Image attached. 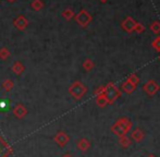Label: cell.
Instances as JSON below:
<instances>
[{
    "label": "cell",
    "mask_w": 160,
    "mask_h": 157,
    "mask_svg": "<svg viewBox=\"0 0 160 157\" xmlns=\"http://www.w3.org/2000/svg\"><path fill=\"white\" fill-rule=\"evenodd\" d=\"M31 7H32L35 11H39L40 9L44 7V3L42 2V0H33L32 3H31Z\"/></svg>",
    "instance_id": "cell-19"
},
{
    "label": "cell",
    "mask_w": 160,
    "mask_h": 157,
    "mask_svg": "<svg viewBox=\"0 0 160 157\" xmlns=\"http://www.w3.org/2000/svg\"><path fill=\"white\" fill-rule=\"evenodd\" d=\"M147 157H157V156H155L154 154H149V155H148Z\"/></svg>",
    "instance_id": "cell-28"
},
{
    "label": "cell",
    "mask_w": 160,
    "mask_h": 157,
    "mask_svg": "<svg viewBox=\"0 0 160 157\" xmlns=\"http://www.w3.org/2000/svg\"><path fill=\"white\" fill-rule=\"evenodd\" d=\"M87 93V87L80 81L73 82L69 87V94L76 100H80Z\"/></svg>",
    "instance_id": "cell-3"
},
{
    "label": "cell",
    "mask_w": 160,
    "mask_h": 157,
    "mask_svg": "<svg viewBox=\"0 0 160 157\" xmlns=\"http://www.w3.org/2000/svg\"><path fill=\"white\" fill-rule=\"evenodd\" d=\"M143 89L148 96H154L156 95L157 93L159 92L160 89V86L157 84L156 81L154 80H149L143 85Z\"/></svg>",
    "instance_id": "cell-5"
},
{
    "label": "cell",
    "mask_w": 160,
    "mask_h": 157,
    "mask_svg": "<svg viewBox=\"0 0 160 157\" xmlns=\"http://www.w3.org/2000/svg\"><path fill=\"white\" fill-rule=\"evenodd\" d=\"M75 21L76 23L78 24L82 28H85L92 21V15L87 12L86 10H81L78 14L75 15Z\"/></svg>",
    "instance_id": "cell-4"
},
{
    "label": "cell",
    "mask_w": 160,
    "mask_h": 157,
    "mask_svg": "<svg viewBox=\"0 0 160 157\" xmlns=\"http://www.w3.org/2000/svg\"><path fill=\"white\" fill-rule=\"evenodd\" d=\"M119 144L122 147H124V149H127V147H128L132 144V140L128 135H122L119 138Z\"/></svg>",
    "instance_id": "cell-15"
},
{
    "label": "cell",
    "mask_w": 160,
    "mask_h": 157,
    "mask_svg": "<svg viewBox=\"0 0 160 157\" xmlns=\"http://www.w3.org/2000/svg\"><path fill=\"white\" fill-rule=\"evenodd\" d=\"M13 24H14V26L19 31H24L26 28H28V21L26 20V18L24 17V15H19V17L13 21Z\"/></svg>",
    "instance_id": "cell-9"
},
{
    "label": "cell",
    "mask_w": 160,
    "mask_h": 157,
    "mask_svg": "<svg viewBox=\"0 0 160 157\" xmlns=\"http://www.w3.org/2000/svg\"><path fill=\"white\" fill-rule=\"evenodd\" d=\"M127 80L130 83H132L133 85H135V86H137V85H138V83H139V78L137 77L135 73H132V74H131L130 77L127 78Z\"/></svg>",
    "instance_id": "cell-21"
},
{
    "label": "cell",
    "mask_w": 160,
    "mask_h": 157,
    "mask_svg": "<svg viewBox=\"0 0 160 157\" xmlns=\"http://www.w3.org/2000/svg\"><path fill=\"white\" fill-rule=\"evenodd\" d=\"M103 91H105V86H98V87H97V89H95L94 94H95V96L102 95V94H103Z\"/></svg>",
    "instance_id": "cell-26"
},
{
    "label": "cell",
    "mask_w": 160,
    "mask_h": 157,
    "mask_svg": "<svg viewBox=\"0 0 160 157\" xmlns=\"http://www.w3.org/2000/svg\"><path fill=\"white\" fill-rule=\"evenodd\" d=\"M76 147H78L80 151L86 152V151H88L89 147H91V142H89L87 139L82 138L78 141V143H76Z\"/></svg>",
    "instance_id": "cell-12"
},
{
    "label": "cell",
    "mask_w": 160,
    "mask_h": 157,
    "mask_svg": "<svg viewBox=\"0 0 160 157\" xmlns=\"http://www.w3.org/2000/svg\"><path fill=\"white\" fill-rule=\"evenodd\" d=\"M132 124L133 122L127 117H122L116 121L113 124L111 125V132L113 134H116L118 138L122 135H127L128 132L131 131L132 129Z\"/></svg>",
    "instance_id": "cell-1"
},
{
    "label": "cell",
    "mask_w": 160,
    "mask_h": 157,
    "mask_svg": "<svg viewBox=\"0 0 160 157\" xmlns=\"http://www.w3.org/2000/svg\"><path fill=\"white\" fill-rule=\"evenodd\" d=\"M159 60H160V56H159Z\"/></svg>",
    "instance_id": "cell-32"
},
{
    "label": "cell",
    "mask_w": 160,
    "mask_h": 157,
    "mask_svg": "<svg viewBox=\"0 0 160 157\" xmlns=\"http://www.w3.org/2000/svg\"><path fill=\"white\" fill-rule=\"evenodd\" d=\"M144 138H145V133H144V131L141 128H135L132 131V133H131V139L136 143L142 142Z\"/></svg>",
    "instance_id": "cell-10"
},
{
    "label": "cell",
    "mask_w": 160,
    "mask_h": 157,
    "mask_svg": "<svg viewBox=\"0 0 160 157\" xmlns=\"http://www.w3.org/2000/svg\"><path fill=\"white\" fill-rule=\"evenodd\" d=\"M3 157H8V156H3Z\"/></svg>",
    "instance_id": "cell-31"
},
{
    "label": "cell",
    "mask_w": 160,
    "mask_h": 157,
    "mask_svg": "<svg viewBox=\"0 0 160 157\" xmlns=\"http://www.w3.org/2000/svg\"><path fill=\"white\" fill-rule=\"evenodd\" d=\"M1 86H2V89H3L6 92H10L11 89L14 87V83H13V81L10 80V78H6V80L2 82Z\"/></svg>",
    "instance_id": "cell-16"
},
{
    "label": "cell",
    "mask_w": 160,
    "mask_h": 157,
    "mask_svg": "<svg viewBox=\"0 0 160 157\" xmlns=\"http://www.w3.org/2000/svg\"><path fill=\"white\" fill-rule=\"evenodd\" d=\"M150 30L152 32H154L155 34H159L160 33V22L159 21H155L150 24Z\"/></svg>",
    "instance_id": "cell-20"
},
{
    "label": "cell",
    "mask_w": 160,
    "mask_h": 157,
    "mask_svg": "<svg viewBox=\"0 0 160 157\" xmlns=\"http://www.w3.org/2000/svg\"><path fill=\"white\" fill-rule=\"evenodd\" d=\"M61 157H73V155H72V154H70V153H65Z\"/></svg>",
    "instance_id": "cell-27"
},
{
    "label": "cell",
    "mask_w": 160,
    "mask_h": 157,
    "mask_svg": "<svg viewBox=\"0 0 160 157\" xmlns=\"http://www.w3.org/2000/svg\"><path fill=\"white\" fill-rule=\"evenodd\" d=\"M12 113L15 118L23 119L26 115H28V109L25 108V106H24L23 104H17L14 107H13Z\"/></svg>",
    "instance_id": "cell-8"
},
{
    "label": "cell",
    "mask_w": 160,
    "mask_h": 157,
    "mask_svg": "<svg viewBox=\"0 0 160 157\" xmlns=\"http://www.w3.org/2000/svg\"><path fill=\"white\" fill-rule=\"evenodd\" d=\"M152 46L154 47L157 51L160 53V37H157V38L152 43Z\"/></svg>",
    "instance_id": "cell-25"
},
{
    "label": "cell",
    "mask_w": 160,
    "mask_h": 157,
    "mask_svg": "<svg viewBox=\"0 0 160 157\" xmlns=\"http://www.w3.org/2000/svg\"><path fill=\"white\" fill-rule=\"evenodd\" d=\"M53 141H55L60 147H64L65 145L69 143L70 136L68 135L64 131H58L57 133H56V135L53 136Z\"/></svg>",
    "instance_id": "cell-6"
},
{
    "label": "cell",
    "mask_w": 160,
    "mask_h": 157,
    "mask_svg": "<svg viewBox=\"0 0 160 157\" xmlns=\"http://www.w3.org/2000/svg\"><path fill=\"white\" fill-rule=\"evenodd\" d=\"M103 95H105V97L107 98L108 104H113V103L121 96V91L116 86L114 83L109 82L105 86Z\"/></svg>",
    "instance_id": "cell-2"
},
{
    "label": "cell",
    "mask_w": 160,
    "mask_h": 157,
    "mask_svg": "<svg viewBox=\"0 0 160 157\" xmlns=\"http://www.w3.org/2000/svg\"><path fill=\"white\" fill-rule=\"evenodd\" d=\"M100 1H101V2H106L107 0H100Z\"/></svg>",
    "instance_id": "cell-29"
},
{
    "label": "cell",
    "mask_w": 160,
    "mask_h": 157,
    "mask_svg": "<svg viewBox=\"0 0 160 157\" xmlns=\"http://www.w3.org/2000/svg\"><path fill=\"white\" fill-rule=\"evenodd\" d=\"M121 89H122V91L124 92V93L127 94H132L133 92H134V89H136V86L135 85H133L132 83H130L127 80L125 82L122 83V85H121Z\"/></svg>",
    "instance_id": "cell-14"
},
{
    "label": "cell",
    "mask_w": 160,
    "mask_h": 157,
    "mask_svg": "<svg viewBox=\"0 0 160 157\" xmlns=\"http://www.w3.org/2000/svg\"><path fill=\"white\" fill-rule=\"evenodd\" d=\"M24 66H23V63H22L21 61H15L14 63L12 64V67H11V70L13 71V73L14 74H17V75H20V74H22L23 73V71H24Z\"/></svg>",
    "instance_id": "cell-13"
},
{
    "label": "cell",
    "mask_w": 160,
    "mask_h": 157,
    "mask_svg": "<svg viewBox=\"0 0 160 157\" xmlns=\"http://www.w3.org/2000/svg\"><path fill=\"white\" fill-rule=\"evenodd\" d=\"M12 152L11 147L7 144V142L3 140V139L0 136V157H3V156H9Z\"/></svg>",
    "instance_id": "cell-11"
},
{
    "label": "cell",
    "mask_w": 160,
    "mask_h": 157,
    "mask_svg": "<svg viewBox=\"0 0 160 157\" xmlns=\"http://www.w3.org/2000/svg\"><path fill=\"white\" fill-rule=\"evenodd\" d=\"M96 104L98 105L99 107H101V108H103V107H106L108 105V100L107 98L105 97V95H99V96H96Z\"/></svg>",
    "instance_id": "cell-17"
},
{
    "label": "cell",
    "mask_w": 160,
    "mask_h": 157,
    "mask_svg": "<svg viewBox=\"0 0 160 157\" xmlns=\"http://www.w3.org/2000/svg\"><path fill=\"white\" fill-rule=\"evenodd\" d=\"M62 17L64 18L65 20H71L72 18L74 17V12H73V10H71V9H65V10L62 12Z\"/></svg>",
    "instance_id": "cell-23"
},
{
    "label": "cell",
    "mask_w": 160,
    "mask_h": 157,
    "mask_svg": "<svg viewBox=\"0 0 160 157\" xmlns=\"http://www.w3.org/2000/svg\"><path fill=\"white\" fill-rule=\"evenodd\" d=\"M144 31H145V26H144L142 23H138V22H136V25H135V28H134V32L141 34V33H143Z\"/></svg>",
    "instance_id": "cell-24"
},
{
    "label": "cell",
    "mask_w": 160,
    "mask_h": 157,
    "mask_svg": "<svg viewBox=\"0 0 160 157\" xmlns=\"http://www.w3.org/2000/svg\"><path fill=\"white\" fill-rule=\"evenodd\" d=\"M9 1H11V2H12V1H14V0H9Z\"/></svg>",
    "instance_id": "cell-30"
},
{
    "label": "cell",
    "mask_w": 160,
    "mask_h": 157,
    "mask_svg": "<svg viewBox=\"0 0 160 157\" xmlns=\"http://www.w3.org/2000/svg\"><path fill=\"white\" fill-rule=\"evenodd\" d=\"M135 25H136V21H134V19L131 17H127L122 22H121V28L128 33L134 32Z\"/></svg>",
    "instance_id": "cell-7"
},
{
    "label": "cell",
    "mask_w": 160,
    "mask_h": 157,
    "mask_svg": "<svg viewBox=\"0 0 160 157\" xmlns=\"http://www.w3.org/2000/svg\"><path fill=\"white\" fill-rule=\"evenodd\" d=\"M94 67H95V64H94V62H93V60H92V59H86L84 62H83V68H84L85 71L93 70Z\"/></svg>",
    "instance_id": "cell-18"
},
{
    "label": "cell",
    "mask_w": 160,
    "mask_h": 157,
    "mask_svg": "<svg viewBox=\"0 0 160 157\" xmlns=\"http://www.w3.org/2000/svg\"><path fill=\"white\" fill-rule=\"evenodd\" d=\"M9 57H10V51H9L8 48H6V47H2V48L0 49V58H1L2 60H7Z\"/></svg>",
    "instance_id": "cell-22"
}]
</instances>
